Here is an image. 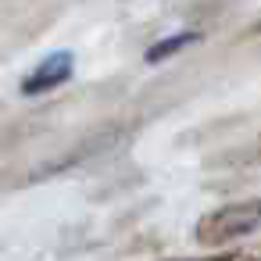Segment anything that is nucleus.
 <instances>
[{
	"mask_svg": "<svg viewBox=\"0 0 261 261\" xmlns=\"http://www.w3.org/2000/svg\"><path fill=\"white\" fill-rule=\"evenodd\" d=\"M261 225V204H240L211 215L200 225V240H225V236H243Z\"/></svg>",
	"mask_w": 261,
	"mask_h": 261,
	"instance_id": "nucleus-1",
	"label": "nucleus"
},
{
	"mask_svg": "<svg viewBox=\"0 0 261 261\" xmlns=\"http://www.w3.org/2000/svg\"><path fill=\"white\" fill-rule=\"evenodd\" d=\"M197 40V33H182V36H175V40H165V43H158L150 54H147V61H161V58H168V54H175V50H182L186 43H193Z\"/></svg>",
	"mask_w": 261,
	"mask_h": 261,
	"instance_id": "nucleus-3",
	"label": "nucleus"
},
{
	"mask_svg": "<svg viewBox=\"0 0 261 261\" xmlns=\"http://www.w3.org/2000/svg\"><path fill=\"white\" fill-rule=\"evenodd\" d=\"M68 75H72V54H50L47 61H40V65H36V72L22 83V90L33 97V93H43V90L61 86Z\"/></svg>",
	"mask_w": 261,
	"mask_h": 261,
	"instance_id": "nucleus-2",
	"label": "nucleus"
}]
</instances>
